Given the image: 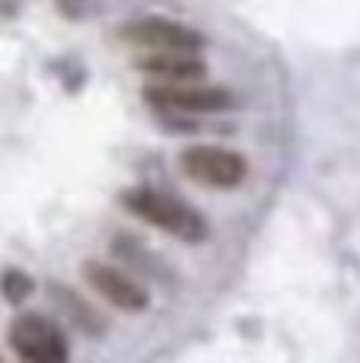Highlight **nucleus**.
Returning a JSON list of instances; mask_svg holds the SVG:
<instances>
[{
    "label": "nucleus",
    "mask_w": 360,
    "mask_h": 363,
    "mask_svg": "<svg viewBox=\"0 0 360 363\" xmlns=\"http://www.w3.org/2000/svg\"><path fill=\"white\" fill-rule=\"evenodd\" d=\"M51 300L57 303V306L64 309V313L70 315V322H74L80 332H86V335H99L102 328H106V322H102V315L96 313L93 306H89L83 296H77L74 290L67 287V284H51Z\"/></svg>",
    "instance_id": "nucleus-8"
},
{
    "label": "nucleus",
    "mask_w": 360,
    "mask_h": 363,
    "mask_svg": "<svg viewBox=\"0 0 360 363\" xmlns=\"http://www.w3.org/2000/svg\"><path fill=\"white\" fill-rule=\"evenodd\" d=\"M144 102L169 115H220L236 108V93L223 86L198 83H150L144 86Z\"/></svg>",
    "instance_id": "nucleus-2"
},
{
    "label": "nucleus",
    "mask_w": 360,
    "mask_h": 363,
    "mask_svg": "<svg viewBox=\"0 0 360 363\" xmlns=\"http://www.w3.org/2000/svg\"><path fill=\"white\" fill-rule=\"evenodd\" d=\"M179 166L191 182L204 188H214V191H230V188H240L249 176V163L242 153L227 150V147L217 144H195L189 150H182Z\"/></svg>",
    "instance_id": "nucleus-3"
},
{
    "label": "nucleus",
    "mask_w": 360,
    "mask_h": 363,
    "mask_svg": "<svg viewBox=\"0 0 360 363\" xmlns=\"http://www.w3.org/2000/svg\"><path fill=\"white\" fill-rule=\"evenodd\" d=\"M118 201L131 217L144 220L147 226H157V230L182 239V242H204L210 233L208 220L189 201L176 198L169 191H159V188H150V185L128 188V191H121Z\"/></svg>",
    "instance_id": "nucleus-1"
},
{
    "label": "nucleus",
    "mask_w": 360,
    "mask_h": 363,
    "mask_svg": "<svg viewBox=\"0 0 360 363\" xmlns=\"http://www.w3.org/2000/svg\"><path fill=\"white\" fill-rule=\"evenodd\" d=\"M118 35H121V42L134 45V48H144V51H201L208 45V38L198 29L176 23V19H166V16L131 19V23L118 26Z\"/></svg>",
    "instance_id": "nucleus-5"
},
{
    "label": "nucleus",
    "mask_w": 360,
    "mask_h": 363,
    "mask_svg": "<svg viewBox=\"0 0 360 363\" xmlns=\"http://www.w3.org/2000/svg\"><path fill=\"white\" fill-rule=\"evenodd\" d=\"M10 347L26 363H64L70 357V347L64 332L55 325V319L42 313H19L10 322Z\"/></svg>",
    "instance_id": "nucleus-4"
},
{
    "label": "nucleus",
    "mask_w": 360,
    "mask_h": 363,
    "mask_svg": "<svg viewBox=\"0 0 360 363\" xmlns=\"http://www.w3.org/2000/svg\"><path fill=\"white\" fill-rule=\"evenodd\" d=\"M137 70L159 83H198L208 77L201 51H147L137 57Z\"/></svg>",
    "instance_id": "nucleus-7"
},
{
    "label": "nucleus",
    "mask_w": 360,
    "mask_h": 363,
    "mask_svg": "<svg viewBox=\"0 0 360 363\" xmlns=\"http://www.w3.org/2000/svg\"><path fill=\"white\" fill-rule=\"evenodd\" d=\"M83 281H86V287H93V294H99L108 306L121 309V313H144L150 306L147 287H140L134 277H128L115 264L99 262V258L83 262Z\"/></svg>",
    "instance_id": "nucleus-6"
},
{
    "label": "nucleus",
    "mask_w": 360,
    "mask_h": 363,
    "mask_svg": "<svg viewBox=\"0 0 360 363\" xmlns=\"http://www.w3.org/2000/svg\"><path fill=\"white\" fill-rule=\"evenodd\" d=\"M32 290H35V281H32L26 271H19V268L0 271V296H4L6 303L19 306V303H26L32 296Z\"/></svg>",
    "instance_id": "nucleus-9"
}]
</instances>
